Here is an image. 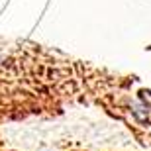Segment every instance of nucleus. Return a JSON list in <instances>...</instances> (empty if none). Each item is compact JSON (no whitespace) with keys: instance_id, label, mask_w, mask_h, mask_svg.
Masks as SVG:
<instances>
[]
</instances>
